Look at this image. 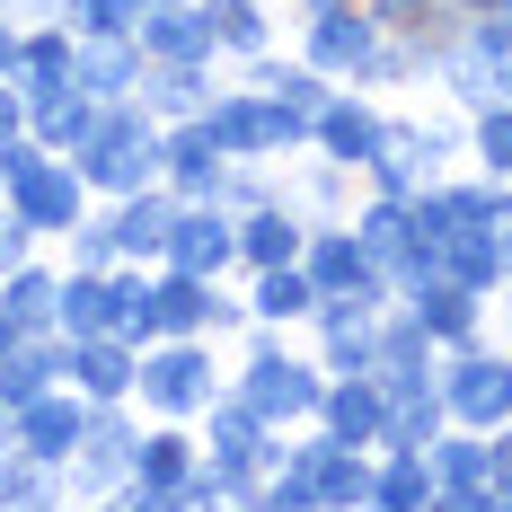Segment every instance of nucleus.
<instances>
[{
    "mask_svg": "<svg viewBox=\"0 0 512 512\" xmlns=\"http://www.w3.org/2000/svg\"><path fill=\"white\" fill-rule=\"evenodd\" d=\"M309 309H318V283H309L301 265H265V274H248V318L256 327H309Z\"/></svg>",
    "mask_w": 512,
    "mask_h": 512,
    "instance_id": "obj_34",
    "label": "nucleus"
},
{
    "mask_svg": "<svg viewBox=\"0 0 512 512\" xmlns=\"http://www.w3.org/2000/svg\"><path fill=\"white\" fill-rule=\"evenodd\" d=\"M133 36H142V62H221L204 0H159V9H142Z\"/></svg>",
    "mask_w": 512,
    "mask_h": 512,
    "instance_id": "obj_24",
    "label": "nucleus"
},
{
    "mask_svg": "<svg viewBox=\"0 0 512 512\" xmlns=\"http://www.w3.org/2000/svg\"><path fill=\"white\" fill-rule=\"evenodd\" d=\"M0 80H18V18H0Z\"/></svg>",
    "mask_w": 512,
    "mask_h": 512,
    "instance_id": "obj_48",
    "label": "nucleus"
},
{
    "mask_svg": "<svg viewBox=\"0 0 512 512\" xmlns=\"http://www.w3.org/2000/svg\"><path fill=\"white\" fill-rule=\"evenodd\" d=\"M354 186H371V195H415V186H424V168H415V151L398 142V133H389L380 151L362 159V177H354Z\"/></svg>",
    "mask_w": 512,
    "mask_h": 512,
    "instance_id": "obj_43",
    "label": "nucleus"
},
{
    "mask_svg": "<svg viewBox=\"0 0 512 512\" xmlns=\"http://www.w3.org/2000/svg\"><path fill=\"white\" fill-rule=\"evenodd\" d=\"M380 415H389V389L380 371H327V398H318V424L354 451H380Z\"/></svg>",
    "mask_w": 512,
    "mask_h": 512,
    "instance_id": "obj_22",
    "label": "nucleus"
},
{
    "mask_svg": "<svg viewBox=\"0 0 512 512\" xmlns=\"http://www.w3.org/2000/svg\"><path fill=\"white\" fill-rule=\"evenodd\" d=\"M274 195H292L283 186V159H230L221 168V204L230 212H256V204H274Z\"/></svg>",
    "mask_w": 512,
    "mask_h": 512,
    "instance_id": "obj_41",
    "label": "nucleus"
},
{
    "mask_svg": "<svg viewBox=\"0 0 512 512\" xmlns=\"http://www.w3.org/2000/svg\"><path fill=\"white\" fill-rule=\"evenodd\" d=\"M80 424H89V398L62 380V389H45V398H27L18 415H0V451H27V460H71V442H80Z\"/></svg>",
    "mask_w": 512,
    "mask_h": 512,
    "instance_id": "obj_15",
    "label": "nucleus"
},
{
    "mask_svg": "<svg viewBox=\"0 0 512 512\" xmlns=\"http://www.w3.org/2000/svg\"><path fill=\"white\" fill-rule=\"evenodd\" d=\"M292 9H309V0H292Z\"/></svg>",
    "mask_w": 512,
    "mask_h": 512,
    "instance_id": "obj_55",
    "label": "nucleus"
},
{
    "mask_svg": "<svg viewBox=\"0 0 512 512\" xmlns=\"http://www.w3.org/2000/svg\"><path fill=\"white\" fill-rule=\"evenodd\" d=\"M159 265H177V274H239V212L212 204V195L204 204H177Z\"/></svg>",
    "mask_w": 512,
    "mask_h": 512,
    "instance_id": "obj_16",
    "label": "nucleus"
},
{
    "mask_svg": "<svg viewBox=\"0 0 512 512\" xmlns=\"http://www.w3.org/2000/svg\"><path fill=\"white\" fill-rule=\"evenodd\" d=\"M301 239H309V212L292 195L239 212V274H265V265H301Z\"/></svg>",
    "mask_w": 512,
    "mask_h": 512,
    "instance_id": "obj_25",
    "label": "nucleus"
},
{
    "mask_svg": "<svg viewBox=\"0 0 512 512\" xmlns=\"http://www.w3.org/2000/svg\"><path fill=\"white\" fill-rule=\"evenodd\" d=\"M230 389H239V398H248L274 433H301V424H318L327 371H318V354H309V345H292V327H256V318H248Z\"/></svg>",
    "mask_w": 512,
    "mask_h": 512,
    "instance_id": "obj_1",
    "label": "nucleus"
},
{
    "mask_svg": "<svg viewBox=\"0 0 512 512\" xmlns=\"http://www.w3.org/2000/svg\"><path fill=\"white\" fill-rule=\"evenodd\" d=\"M221 168H230V151L212 142L204 115H177V124H159V186L177 195V204H221Z\"/></svg>",
    "mask_w": 512,
    "mask_h": 512,
    "instance_id": "obj_14",
    "label": "nucleus"
},
{
    "mask_svg": "<svg viewBox=\"0 0 512 512\" xmlns=\"http://www.w3.org/2000/svg\"><path fill=\"white\" fill-rule=\"evenodd\" d=\"M495 9H504V18H512V0H495Z\"/></svg>",
    "mask_w": 512,
    "mask_h": 512,
    "instance_id": "obj_54",
    "label": "nucleus"
},
{
    "mask_svg": "<svg viewBox=\"0 0 512 512\" xmlns=\"http://www.w3.org/2000/svg\"><path fill=\"white\" fill-rule=\"evenodd\" d=\"M168 221H177V195L168 186H133L106 204V230H115V256L124 265H159L168 256Z\"/></svg>",
    "mask_w": 512,
    "mask_h": 512,
    "instance_id": "obj_23",
    "label": "nucleus"
},
{
    "mask_svg": "<svg viewBox=\"0 0 512 512\" xmlns=\"http://www.w3.org/2000/svg\"><path fill=\"white\" fill-rule=\"evenodd\" d=\"M0 204H18L27 221H36V239L53 248V239H62L80 212L98 204V195H89V177H80V168H71L62 151H45L36 168H27V177H9V186H0Z\"/></svg>",
    "mask_w": 512,
    "mask_h": 512,
    "instance_id": "obj_12",
    "label": "nucleus"
},
{
    "mask_svg": "<svg viewBox=\"0 0 512 512\" xmlns=\"http://www.w3.org/2000/svg\"><path fill=\"white\" fill-rule=\"evenodd\" d=\"M451 415H442V389H415V398H389L380 415V451H433V433H442Z\"/></svg>",
    "mask_w": 512,
    "mask_h": 512,
    "instance_id": "obj_39",
    "label": "nucleus"
},
{
    "mask_svg": "<svg viewBox=\"0 0 512 512\" xmlns=\"http://www.w3.org/2000/svg\"><path fill=\"white\" fill-rule=\"evenodd\" d=\"M133 442H142V407H133V398L89 407L80 442H71V460H62V477H71V504H106V495L133 477Z\"/></svg>",
    "mask_w": 512,
    "mask_h": 512,
    "instance_id": "obj_7",
    "label": "nucleus"
},
{
    "mask_svg": "<svg viewBox=\"0 0 512 512\" xmlns=\"http://www.w3.org/2000/svg\"><path fill=\"white\" fill-rule=\"evenodd\" d=\"M442 274L495 301V292L512 283V230H504V221H451V239H442Z\"/></svg>",
    "mask_w": 512,
    "mask_h": 512,
    "instance_id": "obj_21",
    "label": "nucleus"
},
{
    "mask_svg": "<svg viewBox=\"0 0 512 512\" xmlns=\"http://www.w3.org/2000/svg\"><path fill=\"white\" fill-rule=\"evenodd\" d=\"M71 504V477L53 460H27V451H0V512H62Z\"/></svg>",
    "mask_w": 512,
    "mask_h": 512,
    "instance_id": "obj_36",
    "label": "nucleus"
},
{
    "mask_svg": "<svg viewBox=\"0 0 512 512\" xmlns=\"http://www.w3.org/2000/svg\"><path fill=\"white\" fill-rule=\"evenodd\" d=\"M204 18H212V45H221L230 71L274 53V0H204Z\"/></svg>",
    "mask_w": 512,
    "mask_h": 512,
    "instance_id": "obj_33",
    "label": "nucleus"
},
{
    "mask_svg": "<svg viewBox=\"0 0 512 512\" xmlns=\"http://www.w3.org/2000/svg\"><path fill=\"white\" fill-rule=\"evenodd\" d=\"M309 354H318V371H371L380 362V309L327 292L309 309Z\"/></svg>",
    "mask_w": 512,
    "mask_h": 512,
    "instance_id": "obj_17",
    "label": "nucleus"
},
{
    "mask_svg": "<svg viewBox=\"0 0 512 512\" xmlns=\"http://www.w3.org/2000/svg\"><path fill=\"white\" fill-rule=\"evenodd\" d=\"M18 345H27V327H18V318H9V309H0V362L18 354Z\"/></svg>",
    "mask_w": 512,
    "mask_h": 512,
    "instance_id": "obj_49",
    "label": "nucleus"
},
{
    "mask_svg": "<svg viewBox=\"0 0 512 512\" xmlns=\"http://www.w3.org/2000/svg\"><path fill=\"white\" fill-rule=\"evenodd\" d=\"M98 106H106V98H89L80 80H45V89H27V133H36L45 151H62V159H71L80 142H89Z\"/></svg>",
    "mask_w": 512,
    "mask_h": 512,
    "instance_id": "obj_26",
    "label": "nucleus"
},
{
    "mask_svg": "<svg viewBox=\"0 0 512 512\" xmlns=\"http://www.w3.org/2000/svg\"><path fill=\"white\" fill-rule=\"evenodd\" d=\"M36 248H45V239H36V221H27L18 204H0V274H9V265H27Z\"/></svg>",
    "mask_w": 512,
    "mask_h": 512,
    "instance_id": "obj_45",
    "label": "nucleus"
},
{
    "mask_svg": "<svg viewBox=\"0 0 512 512\" xmlns=\"http://www.w3.org/2000/svg\"><path fill=\"white\" fill-rule=\"evenodd\" d=\"M53 301H62V256H53V248H36L27 265L0 274V309H9L27 336H53Z\"/></svg>",
    "mask_w": 512,
    "mask_h": 512,
    "instance_id": "obj_30",
    "label": "nucleus"
},
{
    "mask_svg": "<svg viewBox=\"0 0 512 512\" xmlns=\"http://www.w3.org/2000/svg\"><path fill=\"white\" fill-rule=\"evenodd\" d=\"M53 336H62V345H80V336H115V292H106V274H89V265H62Z\"/></svg>",
    "mask_w": 512,
    "mask_h": 512,
    "instance_id": "obj_32",
    "label": "nucleus"
},
{
    "mask_svg": "<svg viewBox=\"0 0 512 512\" xmlns=\"http://www.w3.org/2000/svg\"><path fill=\"white\" fill-rule=\"evenodd\" d=\"M221 71H230V62H142V89H133V98L151 106L159 124H177V115H204L212 106Z\"/></svg>",
    "mask_w": 512,
    "mask_h": 512,
    "instance_id": "obj_27",
    "label": "nucleus"
},
{
    "mask_svg": "<svg viewBox=\"0 0 512 512\" xmlns=\"http://www.w3.org/2000/svg\"><path fill=\"white\" fill-rule=\"evenodd\" d=\"M495 98H512V62H504V80H495Z\"/></svg>",
    "mask_w": 512,
    "mask_h": 512,
    "instance_id": "obj_52",
    "label": "nucleus"
},
{
    "mask_svg": "<svg viewBox=\"0 0 512 512\" xmlns=\"http://www.w3.org/2000/svg\"><path fill=\"white\" fill-rule=\"evenodd\" d=\"M433 486L442 512H504V451L477 424H442L433 433Z\"/></svg>",
    "mask_w": 512,
    "mask_h": 512,
    "instance_id": "obj_9",
    "label": "nucleus"
},
{
    "mask_svg": "<svg viewBox=\"0 0 512 512\" xmlns=\"http://www.w3.org/2000/svg\"><path fill=\"white\" fill-rule=\"evenodd\" d=\"M389 133L415 151V168H424V177H451V168H468V115H460L451 98L389 106Z\"/></svg>",
    "mask_w": 512,
    "mask_h": 512,
    "instance_id": "obj_19",
    "label": "nucleus"
},
{
    "mask_svg": "<svg viewBox=\"0 0 512 512\" xmlns=\"http://www.w3.org/2000/svg\"><path fill=\"white\" fill-rule=\"evenodd\" d=\"M398 301L415 309V327L451 354V345H477L486 327H495V301L486 292H468V283H451V274H433V283H415V292H398Z\"/></svg>",
    "mask_w": 512,
    "mask_h": 512,
    "instance_id": "obj_18",
    "label": "nucleus"
},
{
    "mask_svg": "<svg viewBox=\"0 0 512 512\" xmlns=\"http://www.w3.org/2000/svg\"><path fill=\"white\" fill-rule=\"evenodd\" d=\"M371 512H442L433 451H371Z\"/></svg>",
    "mask_w": 512,
    "mask_h": 512,
    "instance_id": "obj_28",
    "label": "nucleus"
},
{
    "mask_svg": "<svg viewBox=\"0 0 512 512\" xmlns=\"http://www.w3.org/2000/svg\"><path fill=\"white\" fill-rule=\"evenodd\" d=\"M433 389H442V415H451V424H477V433L512 424V345L495 327H486L477 345H451Z\"/></svg>",
    "mask_w": 512,
    "mask_h": 512,
    "instance_id": "obj_6",
    "label": "nucleus"
},
{
    "mask_svg": "<svg viewBox=\"0 0 512 512\" xmlns=\"http://www.w3.org/2000/svg\"><path fill=\"white\" fill-rule=\"evenodd\" d=\"M71 168L89 177L98 204L133 195V186H159V115L142 98H106L98 124H89V142L71 151Z\"/></svg>",
    "mask_w": 512,
    "mask_h": 512,
    "instance_id": "obj_2",
    "label": "nucleus"
},
{
    "mask_svg": "<svg viewBox=\"0 0 512 512\" xmlns=\"http://www.w3.org/2000/svg\"><path fill=\"white\" fill-rule=\"evenodd\" d=\"M53 256H62V265H89V274H106V265H115V230H106V204L80 212V221L53 239Z\"/></svg>",
    "mask_w": 512,
    "mask_h": 512,
    "instance_id": "obj_42",
    "label": "nucleus"
},
{
    "mask_svg": "<svg viewBox=\"0 0 512 512\" xmlns=\"http://www.w3.org/2000/svg\"><path fill=\"white\" fill-rule=\"evenodd\" d=\"M380 36H389V27H380L362 0H309V9H301V45H292V53H301L309 71H327V80L354 89L362 62L380 53Z\"/></svg>",
    "mask_w": 512,
    "mask_h": 512,
    "instance_id": "obj_10",
    "label": "nucleus"
},
{
    "mask_svg": "<svg viewBox=\"0 0 512 512\" xmlns=\"http://www.w3.org/2000/svg\"><path fill=\"white\" fill-rule=\"evenodd\" d=\"M71 80L89 98H133L142 89V36H80L71 45Z\"/></svg>",
    "mask_w": 512,
    "mask_h": 512,
    "instance_id": "obj_29",
    "label": "nucleus"
},
{
    "mask_svg": "<svg viewBox=\"0 0 512 512\" xmlns=\"http://www.w3.org/2000/svg\"><path fill=\"white\" fill-rule=\"evenodd\" d=\"M380 142H389V98H371V89H336V98L309 115V151L354 168V177H362V159L380 151Z\"/></svg>",
    "mask_w": 512,
    "mask_h": 512,
    "instance_id": "obj_13",
    "label": "nucleus"
},
{
    "mask_svg": "<svg viewBox=\"0 0 512 512\" xmlns=\"http://www.w3.org/2000/svg\"><path fill=\"white\" fill-rule=\"evenodd\" d=\"M283 460H292L309 486H318V512H371V451L336 442L327 424H301V433H283Z\"/></svg>",
    "mask_w": 512,
    "mask_h": 512,
    "instance_id": "obj_11",
    "label": "nucleus"
},
{
    "mask_svg": "<svg viewBox=\"0 0 512 512\" xmlns=\"http://www.w3.org/2000/svg\"><path fill=\"white\" fill-rule=\"evenodd\" d=\"M495 451H504V486H512V424H495Z\"/></svg>",
    "mask_w": 512,
    "mask_h": 512,
    "instance_id": "obj_50",
    "label": "nucleus"
},
{
    "mask_svg": "<svg viewBox=\"0 0 512 512\" xmlns=\"http://www.w3.org/2000/svg\"><path fill=\"white\" fill-rule=\"evenodd\" d=\"M345 221H354V239L371 256H380V265H398V256H407V195H371V186H354V212H345Z\"/></svg>",
    "mask_w": 512,
    "mask_h": 512,
    "instance_id": "obj_38",
    "label": "nucleus"
},
{
    "mask_svg": "<svg viewBox=\"0 0 512 512\" xmlns=\"http://www.w3.org/2000/svg\"><path fill=\"white\" fill-rule=\"evenodd\" d=\"M133 9H159V0H133Z\"/></svg>",
    "mask_w": 512,
    "mask_h": 512,
    "instance_id": "obj_53",
    "label": "nucleus"
},
{
    "mask_svg": "<svg viewBox=\"0 0 512 512\" xmlns=\"http://www.w3.org/2000/svg\"><path fill=\"white\" fill-rule=\"evenodd\" d=\"M283 186H292V204H301L309 221H345V212H354V168H336V159H318V151L292 159Z\"/></svg>",
    "mask_w": 512,
    "mask_h": 512,
    "instance_id": "obj_35",
    "label": "nucleus"
},
{
    "mask_svg": "<svg viewBox=\"0 0 512 512\" xmlns=\"http://www.w3.org/2000/svg\"><path fill=\"white\" fill-rule=\"evenodd\" d=\"M451 9H460V18H477V9H495V0H451Z\"/></svg>",
    "mask_w": 512,
    "mask_h": 512,
    "instance_id": "obj_51",
    "label": "nucleus"
},
{
    "mask_svg": "<svg viewBox=\"0 0 512 512\" xmlns=\"http://www.w3.org/2000/svg\"><path fill=\"white\" fill-rule=\"evenodd\" d=\"M230 389V371H221V345L212 336H159L142 345V380H133V407L159 415V424H195Z\"/></svg>",
    "mask_w": 512,
    "mask_h": 512,
    "instance_id": "obj_3",
    "label": "nucleus"
},
{
    "mask_svg": "<svg viewBox=\"0 0 512 512\" xmlns=\"http://www.w3.org/2000/svg\"><path fill=\"white\" fill-rule=\"evenodd\" d=\"M301 274L318 283V301L327 292H345V301L362 309H389L398 301V283H389V265L354 239V221H309V239H301Z\"/></svg>",
    "mask_w": 512,
    "mask_h": 512,
    "instance_id": "obj_8",
    "label": "nucleus"
},
{
    "mask_svg": "<svg viewBox=\"0 0 512 512\" xmlns=\"http://www.w3.org/2000/svg\"><path fill=\"white\" fill-rule=\"evenodd\" d=\"M45 389H62V336H27L18 354L0 362V415H18L27 398H45Z\"/></svg>",
    "mask_w": 512,
    "mask_h": 512,
    "instance_id": "obj_37",
    "label": "nucleus"
},
{
    "mask_svg": "<svg viewBox=\"0 0 512 512\" xmlns=\"http://www.w3.org/2000/svg\"><path fill=\"white\" fill-rule=\"evenodd\" d=\"M62 18H71V36H133L142 27L133 0H62Z\"/></svg>",
    "mask_w": 512,
    "mask_h": 512,
    "instance_id": "obj_44",
    "label": "nucleus"
},
{
    "mask_svg": "<svg viewBox=\"0 0 512 512\" xmlns=\"http://www.w3.org/2000/svg\"><path fill=\"white\" fill-rule=\"evenodd\" d=\"M204 468V433L195 424H159L142 415V442H133V477L106 495L115 512H177L186 504V477Z\"/></svg>",
    "mask_w": 512,
    "mask_h": 512,
    "instance_id": "obj_5",
    "label": "nucleus"
},
{
    "mask_svg": "<svg viewBox=\"0 0 512 512\" xmlns=\"http://www.w3.org/2000/svg\"><path fill=\"white\" fill-rule=\"evenodd\" d=\"M62 380H71L89 407H115V398H133V380H142V345H124V336H80V345H62Z\"/></svg>",
    "mask_w": 512,
    "mask_h": 512,
    "instance_id": "obj_20",
    "label": "nucleus"
},
{
    "mask_svg": "<svg viewBox=\"0 0 512 512\" xmlns=\"http://www.w3.org/2000/svg\"><path fill=\"white\" fill-rule=\"evenodd\" d=\"M468 168H486V177H512V98L468 106Z\"/></svg>",
    "mask_w": 512,
    "mask_h": 512,
    "instance_id": "obj_40",
    "label": "nucleus"
},
{
    "mask_svg": "<svg viewBox=\"0 0 512 512\" xmlns=\"http://www.w3.org/2000/svg\"><path fill=\"white\" fill-rule=\"evenodd\" d=\"M195 433H204V460L230 477V512H256V486H265V468L283 460V433L265 424V415L239 398V389H221L204 415H195Z\"/></svg>",
    "mask_w": 512,
    "mask_h": 512,
    "instance_id": "obj_4",
    "label": "nucleus"
},
{
    "mask_svg": "<svg viewBox=\"0 0 512 512\" xmlns=\"http://www.w3.org/2000/svg\"><path fill=\"white\" fill-rule=\"evenodd\" d=\"M239 80H248V89H265L274 106H301V115H318V106H327L336 89H345V80L309 71L301 53H256V62H239Z\"/></svg>",
    "mask_w": 512,
    "mask_h": 512,
    "instance_id": "obj_31",
    "label": "nucleus"
},
{
    "mask_svg": "<svg viewBox=\"0 0 512 512\" xmlns=\"http://www.w3.org/2000/svg\"><path fill=\"white\" fill-rule=\"evenodd\" d=\"M0 18H18V27H36V18H62V0H0Z\"/></svg>",
    "mask_w": 512,
    "mask_h": 512,
    "instance_id": "obj_47",
    "label": "nucleus"
},
{
    "mask_svg": "<svg viewBox=\"0 0 512 512\" xmlns=\"http://www.w3.org/2000/svg\"><path fill=\"white\" fill-rule=\"evenodd\" d=\"M9 133H27V89H18V80H0V142H9Z\"/></svg>",
    "mask_w": 512,
    "mask_h": 512,
    "instance_id": "obj_46",
    "label": "nucleus"
}]
</instances>
